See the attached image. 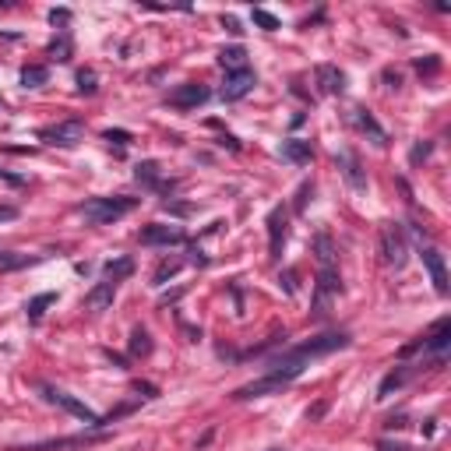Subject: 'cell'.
<instances>
[{"label":"cell","mask_w":451,"mask_h":451,"mask_svg":"<svg viewBox=\"0 0 451 451\" xmlns=\"http://www.w3.org/2000/svg\"><path fill=\"white\" fill-rule=\"evenodd\" d=\"M113 296H116V282L102 278V282L92 289L89 296H85V307H92V310H106V307L113 303Z\"/></svg>","instance_id":"obj_17"},{"label":"cell","mask_w":451,"mask_h":451,"mask_svg":"<svg viewBox=\"0 0 451 451\" xmlns=\"http://www.w3.org/2000/svg\"><path fill=\"white\" fill-rule=\"evenodd\" d=\"M251 18H254V25H261L265 32H275V28H278V18L268 14L265 7H254V14H251Z\"/></svg>","instance_id":"obj_31"},{"label":"cell","mask_w":451,"mask_h":451,"mask_svg":"<svg viewBox=\"0 0 451 451\" xmlns=\"http://www.w3.org/2000/svg\"><path fill=\"white\" fill-rule=\"evenodd\" d=\"M134 391H138V395H145V398H156V395H159V388H156V384H148V381H138V384H134Z\"/></svg>","instance_id":"obj_38"},{"label":"cell","mask_w":451,"mask_h":451,"mask_svg":"<svg viewBox=\"0 0 451 451\" xmlns=\"http://www.w3.org/2000/svg\"><path fill=\"white\" fill-rule=\"evenodd\" d=\"M85 134V124L82 120H64V124H53V127H43L39 131V141L46 145H60V148H75Z\"/></svg>","instance_id":"obj_5"},{"label":"cell","mask_w":451,"mask_h":451,"mask_svg":"<svg viewBox=\"0 0 451 451\" xmlns=\"http://www.w3.org/2000/svg\"><path fill=\"white\" fill-rule=\"evenodd\" d=\"M268 251H271V258H278L282 254V244H286V212L282 208H271V215H268Z\"/></svg>","instance_id":"obj_14"},{"label":"cell","mask_w":451,"mask_h":451,"mask_svg":"<svg viewBox=\"0 0 451 451\" xmlns=\"http://www.w3.org/2000/svg\"><path fill=\"white\" fill-rule=\"evenodd\" d=\"M28 258H18V254H11V251H0V268H21Z\"/></svg>","instance_id":"obj_35"},{"label":"cell","mask_w":451,"mask_h":451,"mask_svg":"<svg viewBox=\"0 0 451 451\" xmlns=\"http://www.w3.org/2000/svg\"><path fill=\"white\" fill-rule=\"evenodd\" d=\"M339 170H342V177H346V183L353 187V190H363L366 187V173H363L360 166V156L353 152V148H346V152H339Z\"/></svg>","instance_id":"obj_11"},{"label":"cell","mask_w":451,"mask_h":451,"mask_svg":"<svg viewBox=\"0 0 451 451\" xmlns=\"http://www.w3.org/2000/svg\"><path fill=\"white\" fill-rule=\"evenodd\" d=\"M89 438H60V441H43V445H28V448L14 451H60V448H85Z\"/></svg>","instance_id":"obj_22"},{"label":"cell","mask_w":451,"mask_h":451,"mask_svg":"<svg viewBox=\"0 0 451 451\" xmlns=\"http://www.w3.org/2000/svg\"><path fill=\"white\" fill-rule=\"evenodd\" d=\"M353 116H357V124H360V131H366V134L374 138V145H381V148L388 145V134L381 131V124H377V120H374V116H370L366 109H353Z\"/></svg>","instance_id":"obj_21"},{"label":"cell","mask_w":451,"mask_h":451,"mask_svg":"<svg viewBox=\"0 0 451 451\" xmlns=\"http://www.w3.org/2000/svg\"><path fill=\"white\" fill-rule=\"evenodd\" d=\"M102 271H106L109 282H120V278H127V275L134 271V261H131V258H116V261H109Z\"/></svg>","instance_id":"obj_26"},{"label":"cell","mask_w":451,"mask_h":451,"mask_svg":"<svg viewBox=\"0 0 451 451\" xmlns=\"http://www.w3.org/2000/svg\"><path fill=\"white\" fill-rule=\"evenodd\" d=\"M384 82H388V89H398V85H402V75L388 67V71H384Z\"/></svg>","instance_id":"obj_39"},{"label":"cell","mask_w":451,"mask_h":451,"mask_svg":"<svg viewBox=\"0 0 451 451\" xmlns=\"http://www.w3.org/2000/svg\"><path fill=\"white\" fill-rule=\"evenodd\" d=\"M11 219H18V208H11V205H0V222H11Z\"/></svg>","instance_id":"obj_41"},{"label":"cell","mask_w":451,"mask_h":451,"mask_svg":"<svg viewBox=\"0 0 451 451\" xmlns=\"http://www.w3.org/2000/svg\"><path fill=\"white\" fill-rule=\"evenodd\" d=\"M46 78H50V71H46L43 64L21 67V85H25V89H39V85H46Z\"/></svg>","instance_id":"obj_24"},{"label":"cell","mask_w":451,"mask_h":451,"mask_svg":"<svg viewBox=\"0 0 451 451\" xmlns=\"http://www.w3.org/2000/svg\"><path fill=\"white\" fill-rule=\"evenodd\" d=\"M208 99H212L208 85H197V82H187V85L170 92V106H177V109H197V106L208 102Z\"/></svg>","instance_id":"obj_9"},{"label":"cell","mask_w":451,"mask_h":451,"mask_svg":"<svg viewBox=\"0 0 451 451\" xmlns=\"http://www.w3.org/2000/svg\"><path fill=\"white\" fill-rule=\"evenodd\" d=\"M282 159H289V163L303 166V163H310V159H314V148H310V141L289 138V141H282Z\"/></svg>","instance_id":"obj_18"},{"label":"cell","mask_w":451,"mask_h":451,"mask_svg":"<svg viewBox=\"0 0 451 451\" xmlns=\"http://www.w3.org/2000/svg\"><path fill=\"white\" fill-rule=\"evenodd\" d=\"M430 152H434V145H430V141H420V145H413V152H409V163L416 166V163H423Z\"/></svg>","instance_id":"obj_32"},{"label":"cell","mask_w":451,"mask_h":451,"mask_svg":"<svg viewBox=\"0 0 451 451\" xmlns=\"http://www.w3.org/2000/svg\"><path fill=\"white\" fill-rule=\"evenodd\" d=\"M219 67H222L226 75L247 71V50H244V46H226V50H219Z\"/></svg>","instance_id":"obj_16"},{"label":"cell","mask_w":451,"mask_h":451,"mask_svg":"<svg viewBox=\"0 0 451 451\" xmlns=\"http://www.w3.org/2000/svg\"><path fill=\"white\" fill-rule=\"evenodd\" d=\"M314 254H317L321 268H332V261H335V247H332V237H328V233H317V237H314Z\"/></svg>","instance_id":"obj_23"},{"label":"cell","mask_w":451,"mask_h":451,"mask_svg":"<svg viewBox=\"0 0 451 451\" xmlns=\"http://www.w3.org/2000/svg\"><path fill=\"white\" fill-rule=\"evenodd\" d=\"M50 21H53V25H67V21H71V11H67V7H60V11L53 7V11H50Z\"/></svg>","instance_id":"obj_37"},{"label":"cell","mask_w":451,"mask_h":451,"mask_svg":"<svg viewBox=\"0 0 451 451\" xmlns=\"http://www.w3.org/2000/svg\"><path fill=\"white\" fill-rule=\"evenodd\" d=\"M222 28H229V32H233V36H240V32H244V28H240V21H237V18H222Z\"/></svg>","instance_id":"obj_42"},{"label":"cell","mask_w":451,"mask_h":451,"mask_svg":"<svg viewBox=\"0 0 451 451\" xmlns=\"http://www.w3.org/2000/svg\"><path fill=\"white\" fill-rule=\"evenodd\" d=\"M127 131H106V141H116V145H127Z\"/></svg>","instance_id":"obj_40"},{"label":"cell","mask_w":451,"mask_h":451,"mask_svg":"<svg viewBox=\"0 0 451 451\" xmlns=\"http://www.w3.org/2000/svg\"><path fill=\"white\" fill-rule=\"evenodd\" d=\"M0 180H7V183H21V177H14V173H4V170H0Z\"/></svg>","instance_id":"obj_43"},{"label":"cell","mask_w":451,"mask_h":451,"mask_svg":"<svg viewBox=\"0 0 451 451\" xmlns=\"http://www.w3.org/2000/svg\"><path fill=\"white\" fill-rule=\"evenodd\" d=\"M310 194H314V183H300V190H296V212H303L307 208V201H310Z\"/></svg>","instance_id":"obj_33"},{"label":"cell","mask_w":451,"mask_h":451,"mask_svg":"<svg viewBox=\"0 0 451 451\" xmlns=\"http://www.w3.org/2000/svg\"><path fill=\"white\" fill-rule=\"evenodd\" d=\"M138 240L145 247H170V244H183V229L180 226H166V222H152L138 233Z\"/></svg>","instance_id":"obj_8"},{"label":"cell","mask_w":451,"mask_h":451,"mask_svg":"<svg viewBox=\"0 0 451 451\" xmlns=\"http://www.w3.org/2000/svg\"><path fill=\"white\" fill-rule=\"evenodd\" d=\"M451 342V321L448 317H441L434 328H430V335H423V349H430V353H445Z\"/></svg>","instance_id":"obj_15"},{"label":"cell","mask_w":451,"mask_h":451,"mask_svg":"<svg viewBox=\"0 0 451 451\" xmlns=\"http://www.w3.org/2000/svg\"><path fill=\"white\" fill-rule=\"evenodd\" d=\"M406 381H409V366H395V370H388L384 381H381V388H377V398H388V395L398 391Z\"/></svg>","instance_id":"obj_20"},{"label":"cell","mask_w":451,"mask_h":451,"mask_svg":"<svg viewBox=\"0 0 451 451\" xmlns=\"http://www.w3.org/2000/svg\"><path fill=\"white\" fill-rule=\"evenodd\" d=\"M138 205V197H89L78 212L89 219V222H95V226H109V222H116V219H124L131 208Z\"/></svg>","instance_id":"obj_1"},{"label":"cell","mask_w":451,"mask_h":451,"mask_svg":"<svg viewBox=\"0 0 451 451\" xmlns=\"http://www.w3.org/2000/svg\"><path fill=\"white\" fill-rule=\"evenodd\" d=\"M43 395L53 402V406H60V409H67L71 416H78V420H85L89 427H102V416L95 413V409H89L85 402H78L75 395H67V391H60V388H50V384H43Z\"/></svg>","instance_id":"obj_4"},{"label":"cell","mask_w":451,"mask_h":451,"mask_svg":"<svg viewBox=\"0 0 451 451\" xmlns=\"http://www.w3.org/2000/svg\"><path fill=\"white\" fill-rule=\"evenodd\" d=\"M346 346H349V335L346 332H325V335H314L310 342L289 349L282 360H275V363H303V360H314V357H328V353L346 349Z\"/></svg>","instance_id":"obj_2"},{"label":"cell","mask_w":451,"mask_h":451,"mask_svg":"<svg viewBox=\"0 0 451 451\" xmlns=\"http://www.w3.org/2000/svg\"><path fill=\"white\" fill-rule=\"evenodd\" d=\"M271 451H282V448H271Z\"/></svg>","instance_id":"obj_44"},{"label":"cell","mask_w":451,"mask_h":451,"mask_svg":"<svg viewBox=\"0 0 451 451\" xmlns=\"http://www.w3.org/2000/svg\"><path fill=\"white\" fill-rule=\"evenodd\" d=\"M317 85H321V92L325 95H342L346 92V75L335 67V64H317Z\"/></svg>","instance_id":"obj_13"},{"label":"cell","mask_w":451,"mask_h":451,"mask_svg":"<svg viewBox=\"0 0 451 451\" xmlns=\"http://www.w3.org/2000/svg\"><path fill=\"white\" fill-rule=\"evenodd\" d=\"M180 268H183L180 258H173V261H163V265H159V271H156V286H163L166 278H173V275H177Z\"/></svg>","instance_id":"obj_30"},{"label":"cell","mask_w":451,"mask_h":451,"mask_svg":"<svg viewBox=\"0 0 451 451\" xmlns=\"http://www.w3.org/2000/svg\"><path fill=\"white\" fill-rule=\"evenodd\" d=\"M423 265H427V271H430L434 289H438L441 296H448V268H445L441 251H438V247H423Z\"/></svg>","instance_id":"obj_10"},{"label":"cell","mask_w":451,"mask_h":451,"mask_svg":"<svg viewBox=\"0 0 451 451\" xmlns=\"http://www.w3.org/2000/svg\"><path fill=\"white\" fill-rule=\"evenodd\" d=\"M95 89H99V78H95V71H92V67L78 71V92H82V95H95Z\"/></svg>","instance_id":"obj_29"},{"label":"cell","mask_w":451,"mask_h":451,"mask_svg":"<svg viewBox=\"0 0 451 451\" xmlns=\"http://www.w3.org/2000/svg\"><path fill=\"white\" fill-rule=\"evenodd\" d=\"M46 53H50L53 60H60V64H64V60H71V39H67V36H60V39H53Z\"/></svg>","instance_id":"obj_28"},{"label":"cell","mask_w":451,"mask_h":451,"mask_svg":"<svg viewBox=\"0 0 451 451\" xmlns=\"http://www.w3.org/2000/svg\"><path fill=\"white\" fill-rule=\"evenodd\" d=\"M50 303H57V293H39L36 300H28V307H25L28 321H39V317L46 314V307H50Z\"/></svg>","instance_id":"obj_25"},{"label":"cell","mask_w":451,"mask_h":451,"mask_svg":"<svg viewBox=\"0 0 451 451\" xmlns=\"http://www.w3.org/2000/svg\"><path fill=\"white\" fill-rule=\"evenodd\" d=\"M286 384H293V381H286L282 374H275V370H268L265 377H258V381H251V384H244V388H237L233 391V398H265V395H275V391H282Z\"/></svg>","instance_id":"obj_6"},{"label":"cell","mask_w":451,"mask_h":451,"mask_svg":"<svg viewBox=\"0 0 451 451\" xmlns=\"http://www.w3.org/2000/svg\"><path fill=\"white\" fill-rule=\"evenodd\" d=\"M278 282L286 286V293H289V296L296 293V271H293V268H286V271H282V278H278Z\"/></svg>","instance_id":"obj_36"},{"label":"cell","mask_w":451,"mask_h":451,"mask_svg":"<svg viewBox=\"0 0 451 451\" xmlns=\"http://www.w3.org/2000/svg\"><path fill=\"white\" fill-rule=\"evenodd\" d=\"M377 244H381V261H384L388 268H395V271L406 268V261H409V244H406V233H402L398 222H384L381 233H377Z\"/></svg>","instance_id":"obj_3"},{"label":"cell","mask_w":451,"mask_h":451,"mask_svg":"<svg viewBox=\"0 0 451 451\" xmlns=\"http://www.w3.org/2000/svg\"><path fill=\"white\" fill-rule=\"evenodd\" d=\"M339 293H342V278H339L335 265H332V268H321L317 286H314V314H325V310H328V300L339 296Z\"/></svg>","instance_id":"obj_7"},{"label":"cell","mask_w":451,"mask_h":451,"mask_svg":"<svg viewBox=\"0 0 451 451\" xmlns=\"http://www.w3.org/2000/svg\"><path fill=\"white\" fill-rule=\"evenodd\" d=\"M134 180L145 183V187H152V190H163L166 183L159 180V163L156 159H145V163H138V170H134Z\"/></svg>","instance_id":"obj_19"},{"label":"cell","mask_w":451,"mask_h":451,"mask_svg":"<svg viewBox=\"0 0 451 451\" xmlns=\"http://www.w3.org/2000/svg\"><path fill=\"white\" fill-rule=\"evenodd\" d=\"M254 85H258V78H254V71H251V67H247V71H237V75H226L222 99H226V102H237V99H244Z\"/></svg>","instance_id":"obj_12"},{"label":"cell","mask_w":451,"mask_h":451,"mask_svg":"<svg viewBox=\"0 0 451 451\" xmlns=\"http://www.w3.org/2000/svg\"><path fill=\"white\" fill-rule=\"evenodd\" d=\"M152 353V339L145 328H134L131 332V357H148Z\"/></svg>","instance_id":"obj_27"},{"label":"cell","mask_w":451,"mask_h":451,"mask_svg":"<svg viewBox=\"0 0 451 451\" xmlns=\"http://www.w3.org/2000/svg\"><path fill=\"white\" fill-rule=\"evenodd\" d=\"M416 71H420V75H438V71H441V60H438V57L416 60Z\"/></svg>","instance_id":"obj_34"}]
</instances>
